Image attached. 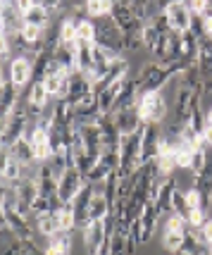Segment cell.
I'll list each match as a JSON object with an SVG mask.
<instances>
[{
	"mask_svg": "<svg viewBox=\"0 0 212 255\" xmlns=\"http://www.w3.org/2000/svg\"><path fill=\"white\" fill-rule=\"evenodd\" d=\"M36 232L45 236V239H53L57 234L62 232V227H60V217H57V212H50V215H41V217H36Z\"/></svg>",
	"mask_w": 212,
	"mask_h": 255,
	"instance_id": "ffe728a7",
	"label": "cell"
},
{
	"mask_svg": "<svg viewBox=\"0 0 212 255\" xmlns=\"http://www.w3.org/2000/svg\"><path fill=\"white\" fill-rule=\"evenodd\" d=\"M77 43H93L96 45V22L81 19L77 26Z\"/></svg>",
	"mask_w": 212,
	"mask_h": 255,
	"instance_id": "7402d4cb",
	"label": "cell"
},
{
	"mask_svg": "<svg viewBox=\"0 0 212 255\" xmlns=\"http://www.w3.org/2000/svg\"><path fill=\"white\" fill-rule=\"evenodd\" d=\"M10 160H12L10 148H7V145H0V177H2V172L7 169V165H10Z\"/></svg>",
	"mask_w": 212,
	"mask_h": 255,
	"instance_id": "4dcf8cb0",
	"label": "cell"
},
{
	"mask_svg": "<svg viewBox=\"0 0 212 255\" xmlns=\"http://www.w3.org/2000/svg\"><path fill=\"white\" fill-rule=\"evenodd\" d=\"M96 45L105 53H110L112 57H124L122 31L117 29V24L112 22L110 17L96 22Z\"/></svg>",
	"mask_w": 212,
	"mask_h": 255,
	"instance_id": "277c9868",
	"label": "cell"
},
{
	"mask_svg": "<svg viewBox=\"0 0 212 255\" xmlns=\"http://www.w3.org/2000/svg\"><path fill=\"white\" fill-rule=\"evenodd\" d=\"M208 251H210V255H212V246H210V248H208Z\"/></svg>",
	"mask_w": 212,
	"mask_h": 255,
	"instance_id": "d590c367",
	"label": "cell"
},
{
	"mask_svg": "<svg viewBox=\"0 0 212 255\" xmlns=\"http://www.w3.org/2000/svg\"><path fill=\"white\" fill-rule=\"evenodd\" d=\"M114 124H117V129H119V133H122V136L136 133L141 127H143V122H141V117H138L136 108H131V110H124V112H119V115H114Z\"/></svg>",
	"mask_w": 212,
	"mask_h": 255,
	"instance_id": "e0dca14e",
	"label": "cell"
},
{
	"mask_svg": "<svg viewBox=\"0 0 212 255\" xmlns=\"http://www.w3.org/2000/svg\"><path fill=\"white\" fill-rule=\"evenodd\" d=\"M191 232H193V236H196L205 248H210L212 246V217H208V222L203 224L201 229H191Z\"/></svg>",
	"mask_w": 212,
	"mask_h": 255,
	"instance_id": "83f0119b",
	"label": "cell"
},
{
	"mask_svg": "<svg viewBox=\"0 0 212 255\" xmlns=\"http://www.w3.org/2000/svg\"><path fill=\"white\" fill-rule=\"evenodd\" d=\"M105 236H107V224L105 220L101 222H89L84 229H81V239H84V246L89 248V251H98V246L105 241Z\"/></svg>",
	"mask_w": 212,
	"mask_h": 255,
	"instance_id": "4fadbf2b",
	"label": "cell"
},
{
	"mask_svg": "<svg viewBox=\"0 0 212 255\" xmlns=\"http://www.w3.org/2000/svg\"><path fill=\"white\" fill-rule=\"evenodd\" d=\"M57 217H60L62 232L74 234V229H77V215H74V210H72V205H62V208L57 210Z\"/></svg>",
	"mask_w": 212,
	"mask_h": 255,
	"instance_id": "cb8c5ba5",
	"label": "cell"
},
{
	"mask_svg": "<svg viewBox=\"0 0 212 255\" xmlns=\"http://www.w3.org/2000/svg\"><path fill=\"white\" fill-rule=\"evenodd\" d=\"M26 108L31 112H36V115H43L45 105L50 103V96H48V91H45L43 81H34L31 86H29V91H26Z\"/></svg>",
	"mask_w": 212,
	"mask_h": 255,
	"instance_id": "5bb4252c",
	"label": "cell"
},
{
	"mask_svg": "<svg viewBox=\"0 0 212 255\" xmlns=\"http://www.w3.org/2000/svg\"><path fill=\"white\" fill-rule=\"evenodd\" d=\"M12 248L14 255H45L43 248L36 241H22V239H12Z\"/></svg>",
	"mask_w": 212,
	"mask_h": 255,
	"instance_id": "d4e9b609",
	"label": "cell"
},
{
	"mask_svg": "<svg viewBox=\"0 0 212 255\" xmlns=\"http://www.w3.org/2000/svg\"><path fill=\"white\" fill-rule=\"evenodd\" d=\"M136 112L141 117L143 124H160L167 120L169 112V103L165 98L162 91H153V93H141V98L136 103Z\"/></svg>",
	"mask_w": 212,
	"mask_h": 255,
	"instance_id": "7a4b0ae2",
	"label": "cell"
},
{
	"mask_svg": "<svg viewBox=\"0 0 212 255\" xmlns=\"http://www.w3.org/2000/svg\"><path fill=\"white\" fill-rule=\"evenodd\" d=\"M203 19H212V0H205V10L201 14Z\"/></svg>",
	"mask_w": 212,
	"mask_h": 255,
	"instance_id": "d6a6232c",
	"label": "cell"
},
{
	"mask_svg": "<svg viewBox=\"0 0 212 255\" xmlns=\"http://www.w3.org/2000/svg\"><path fill=\"white\" fill-rule=\"evenodd\" d=\"M72 246H74V236L67 232H60L57 236L48 239V246L43 248L45 255H69L72 253Z\"/></svg>",
	"mask_w": 212,
	"mask_h": 255,
	"instance_id": "ac0fdd59",
	"label": "cell"
},
{
	"mask_svg": "<svg viewBox=\"0 0 212 255\" xmlns=\"http://www.w3.org/2000/svg\"><path fill=\"white\" fill-rule=\"evenodd\" d=\"M112 14V2L110 0H91L86 2V17L91 22H98V19H105Z\"/></svg>",
	"mask_w": 212,
	"mask_h": 255,
	"instance_id": "44dd1931",
	"label": "cell"
},
{
	"mask_svg": "<svg viewBox=\"0 0 212 255\" xmlns=\"http://www.w3.org/2000/svg\"><path fill=\"white\" fill-rule=\"evenodd\" d=\"M24 24H31V26H38V29H50L53 26V14L45 7V2H31V7L22 14Z\"/></svg>",
	"mask_w": 212,
	"mask_h": 255,
	"instance_id": "7c38bea8",
	"label": "cell"
},
{
	"mask_svg": "<svg viewBox=\"0 0 212 255\" xmlns=\"http://www.w3.org/2000/svg\"><path fill=\"white\" fill-rule=\"evenodd\" d=\"M72 112H74L77 124H98V120L103 117L96 96L89 98V100H81V103H77V105H72Z\"/></svg>",
	"mask_w": 212,
	"mask_h": 255,
	"instance_id": "8fae6325",
	"label": "cell"
},
{
	"mask_svg": "<svg viewBox=\"0 0 212 255\" xmlns=\"http://www.w3.org/2000/svg\"><path fill=\"white\" fill-rule=\"evenodd\" d=\"M160 141H162L160 127H157V124H143V133H141V162H143V165L155 160Z\"/></svg>",
	"mask_w": 212,
	"mask_h": 255,
	"instance_id": "ba28073f",
	"label": "cell"
},
{
	"mask_svg": "<svg viewBox=\"0 0 212 255\" xmlns=\"http://www.w3.org/2000/svg\"><path fill=\"white\" fill-rule=\"evenodd\" d=\"M172 212L174 215H179V217H184V220H189V203H186V191L177 189L174 191V196H172Z\"/></svg>",
	"mask_w": 212,
	"mask_h": 255,
	"instance_id": "484cf974",
	"label": "cell"
},
{
	"mask_svg": "<svg viewBox=\"0 0 212 255\" xmlns=\"http://www.w3.org/2000/svg\"><path fill=\"white\" fill-rule=\"evenodd\" d=\"M165 232H181V234H186V232H189V222H186L184 217L174 215V212H169L167 217H165Z\"/></svg>",
	"mask_w": 212,
	"mask_h": 255,
	"instance_id": "4316f807",
	"label": "cell"
},
{
	"mask_svg": "<svg viewBox=\"0 0 212 255\" xmlns=\"http://www.w3.org/2000/svg\"><path fill=\"white\" fill-rule=\"evenodd\" d=\"M177 179L174 177H167L162 184H160V191H157L155 196V203H157V210L162 215V222H165V217H167L169 212H172V196H174V191H177Z\"/></svg>",
	"mask_w": 212,
	"mask_h": 255,
	"instance_id": "2e32d148",
	"label": "cell"
},
{
	"mask_svg": "<svg viewBox=\"0 0 212 255\" xmlns=\"http://www.w3.org/2000/svg\"><path fill=\"white\" fill-rule=\"evenodd\" d=\"M186 222H189V229H201L203 224L208 222V212L203 210V208H198V210H191Z\"/></svg>",
	"mask_w": 212,
	"mask_h": 255,
	"instance_id": "f1b7e54d",
	"label": "cell"
},
{
	"mask_svg": "<svg viewBox=\"0 0 212 255\" xmlns=\"http://www.w3.org/2000/svg\"><path fill=\"white\" fill-rule=\"evenodd\" d=\"M10 153L12 157L17 160V162H22L24 167H36V157H34V145H31V141L24 136V138H19L17 143L10 145Z\"/></svg>",
	"mask_w": 212,
	"mask_h": 255,
	"instance_id": "d6986e66",
	"label": "cell"
},
{
	"mask_svg": "<svg viewBox=\"0 0 212 255\" xmlns=\"http://www.w3.org/2000/svg\"><path fill=\"white\" fill-rule=\"evenodd\" d=\"M84 186H86V177L79 172L77 167H69L67 172L57 179V198H60V203L69 205L81 193Z\"/></svg>",
	"mask_w": 212,
	"mask_h": 255,
	"instance_id": "5b68a950",
	"label": "cell"
},
{
	"mask_svg": "<svg viewBox=\"0 0 212 255\" xmlns=\"http://www.w3.org/2000/svg\"><path fill=\"white\" fill-rule=\"evenodd\" d=\"M165 17H167L172 31L186 33L191 26V19L193 14L189 10V2H181V0H174V2H165Z\"/></svg>",
	"mask_w": 212,
	"mask_h": 255,
	"instance_id": "8992f818",
	"label": "cell"
},
{
	"mask_svg": "<svg viewBox=\"0 0 212 255\" xmlns=\"http://www.w3.org/2000/svg\"><path fill=\"white\" fill-rule=\"evenodd\" d=\"M31 115H29V110H26V103H19L14 110L5 117V127H2V133H0V141H2V145H7L10 148L12 143H17L19 138H24L26 136V131H29V127H31Z\"/></svg>",
	"mask_w": 212,
	"mask_h": 255,
	"instance_id": "3957f363",
	"label": "cell"
},
{
	"mask_svg": "<svg viewBox=\"0 0 212 255\" xmlns=\"http://www.w3.org/2000/svg\"><path fill=\"white\" fill-rule=\"evenodd\" d=\"M19 98H22V89H17L10 79L0 86V117H7L17 105H19Z\"/></svg>",
	"mask_w": 212,
	"mask_h": 255,
	"instance_id": "9a60e30c",
	"label": "cell"
},
{
	"mask_svg": "<svg viewBox=\"0 0 212 255\" xmlns=\"http://www.w3.org/2000/svg\"><path fill=\"white\" fill-rule=\"evenodd\" d=\"M201 143L205 148H212V127H208V124H205V129L201 133Z\"/></svg>",
	"mask_w": 212,
	"mask_h": 255,
	"instance_id": "1f68e13d",
	"label": "cell"
},
{
	"mask_svg": "<svg viewBox=\"0 0 212 255\" xmlns=\"http://www.w3.org/2000/svg\"><path fill=\"white\" fill-rule=\"evenodd\" d=\"M186 203H189V208L191 210H198V208H203V198H201V193L196 189H189L186 191Z\"/></svg>",
	"mask_w": 212,
	"mask_h": 255,
	"instance_id": "f546056e",
	"label": "cell"
},
{
	"mask_svg": "<svg viewBox=\"0 0 212 255\" xmlns=\"http://www.w3.org/2000/svg\"><path fill=\"white\" fill-rule=\"evenodd\" d=\"M7 81V77H5V69H2V60H0V86Z\"/></svg>",
	"mask_w": 212,
	"mask_h": 255,
	"instance_id": "836d02e7",
	"label": "cell"
},
{
	"mask_svg": "<svg viewBox=\"0 0 212 255\" xmlns=\"http://www.w3.org/2000/svg\"><path fill=\"white\" fill-rule=\"evenodd\" d=\"M205 124H208V127H212V108L208 110V115H205Z\"/></svg>",
	"mask_w": 212,
	"mask_h": 255,
	"instance_id": "e575fe53",
	"label": "cell"
},
{
	"mask_svg": "<svg viewBox=\"0 0 212 255\" xmlns=\"http://www.w3.org/2000/svg\"><path fill=\"white\" fill-rule=\"evenodd\" d=\"M193 189L201 193L203 198V210L208 212L212 205V148L208 150V162L203 167V172L198 177H193Z\"/></svg>",
	"mask_w": 212,
	"mask_h": 255,
	"instance_id": "9c48e42d",
	"label": "cell"
},
{
	"mask_svg": "<svg viewBox=\"0 0 212 255\" xmlns=\"http://www.w3.org/2000/svg\"><path fill=\"white\" fill-rule=\"evenodd\" d=\"M184 239H186V234H181V232H165L162 234V244H165V248H167L172 255L181 253V248H184Z\"/></svg>",
	"mask_w": 212,
	"mask_h": 255,
	"instance_id": "603a6c76",
	"label": "cell"
},
{
	"mask_svg": "<svg viewBox=\"0 0 212 255\" xmlns=\"http://www.w3.org/2000/svg\"><path fill=\"white\" fill-rule=\"evenodd\" d=\"M93 98V81L89 77H84V74H79L74 72L72 77H69V105H77L81 100H89Z\"/></svg>",
	"mask_w": 212,
	"mask_h": 255,
	"instance_id": "30bf717a",
	"label": "cell"
},
{
	"mask_svg": "<svg viewBox=\"0 0 212 255\" xmlns=\"http://www.w3.org/2000/svg\"><path fill=\"white\" fill-rule=\"evenodd\" d=\"M12 84L17 89H24V86H31V79H34V62L31 57L26 55H17L10 60V74H7Z\"/></svg>",
	"mask_w": 212,
	"mask_h": 255,
	"instance_id": "52a82bcc",
	"label": "cell"
},
{
	"mask_svg": "<svg viewBox=\"0 0 212 255\" xmlns=\"http://www.w3.org/2000/svg\"><path fill=\"white\" fill-rule=\"evenodd\" d=\"M184 67L186 65H181V62H179V65H162V62H155V60L145 62V65L138 69V74H136L138 91H141V93L162 91L172 79H177L179 74L184 72Z\"/></svg>",
	"mask_w": 212,
	"mask_h": 255,
	"instance_id": "6da1fadb",
	"label": "cell"
}]
</instances>
